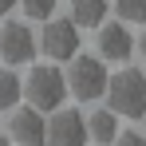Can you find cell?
<instances>
[{
    "instance_id": "1",
    "label": "cell",
    "mask_w": 146,
    "mask_h": 146,
    "mask_svg": "<svg viewBox=\"0 0 146 146\" xmlns=\"http://www.w3.org/2000/svg\"><path fill=\"white\" fill-rule=\"evenodd\" d=\"M107 107L119 115V119H142L146 111V75L134 67H122V71L107 75Z\"/></svg>"
},
{
    "instance_id": "2",
    "label": "cell",
    "mask_w": 146,
    "mask_h": 146,
    "mask_svg": "<svg viewBox=\"0 0 146 146\" xmlns=\"http://www.w3.org/2000/svg\"><path fill=\"white\" fill-rule=\"evenodd\" d=\"M20 83H24L28 107H36L40 115H51V111L63 107V99H67V83H63V71H59L55 63H36Z\"/></svg>"
},
{
    "instance_id": "3",
    "label": "cell",
    "mask_w": 146,
    "mask_h": 146,
    "mask_svg": "<svg viewBox=\"0 0 146 146\" xmlns=\"http://www.w3.org/2000/svg\"><path fill=\"white\" fill-rule=\"evenodd\" d=\"M63 83H67V95H75L79 103H95L107 91V63L99 55H79L75 51L71 59H67Z\"/></svg>"
},
{
    "instance_id": "4",
    "label": "cell",
    "mask_w": 146,
    "mask_h": 146,
    "mask_svg": "<svg viewBox=\"0 0 146 146\" xmlns=\"http://www.w3.org/2000/svg\"><path fill=\"white\" fill-rule=\"evenodd\" d=\"M87 119L79 111L55 107L51 122H44V146H87Z\"/></svg>"
},
{
    "instance_id": "5",
    "label": "cell",
    "mask_w": 146,
    "mask_h": 146,
    "mask_svg": "<svg viewBox=\"0 0 146 146\" xmlns=\"http://www.w3.org/2000/svg\"><path fill=\"white\" fill-rule=\"evenodd\" d=\"M0 59L8 67L36 59V36H32L28 24H20V20H4L0 24Z\"/></svg>"
},
{
    "instance_id": "6",
    "label": "cell",
    "mask_w": 146,
    "mask_h": 146,
    "mask_svg": "<svg viewBox=\"0 0 146 146\" xmlns=\"http://www.w3.org/2000/svg\"><path fill=\"white\" fill-rule=\"evenodd\" d=\"M36 48L44 51L48 59H71L75 51H79V28L71 24V20H51L44 24V32H40V44Z\"/></svg>"
},
{
    "instance_id": "7",
    "label": "cell",
    "mask_w": 146,
    "mask_h": 146,
    "mask_svg": "<svg viewBox=\"0 0 146 146\" xmlns=\"http://www.w3.org/2000/svg\"><path fill=\"white\" fill-rule=\"evenodd\" d=\"M8 138L20 146H44V115L36 107H12L8 111Z\"/></svg>"
},
{
    "instance_id": "8",
    "label": "cell",
    "mask_w": 146,
    "mask_h": 146,
    "mask_svg": "<svg viewBox=\"0 0 146 146\" xmlns=\"http://www.w3.org/2000/svg\"><path fill=\"white\" fill-rule=\"evenodd\" d=\"M134 55V36L126 32V24H99V59L103 63H126Z\"/></svg>"
},
{
    "instance_id": "9",
    "label": "cell",
    "mask_w": 146,
    "mask_h": 146,
    "mask_svg": "<svg viewBox=\"0 0 146 146\" xmlns=\"http://www.w3.org/2000/svg\"><path fill=\"white\" fill-rule=\"evenodd\" d=\"M83 119H87V138H95L99 146H111V138L119 134V115H115L111 107H107V111L99 107V111L83 115Z\"/></svg>"
},
{
    "instance_id": "10",
    "label": "cell",
    "mask_w": 146,
    "mask_h": 146,
    "mask_svg": "<svg viewBox=\"0 0 146 146\" xmlns=\"http://www.w3.org/2000/svg\"><path fill=\"white\" fill-rule=\"evenodd\" d=\"M107 16V0H71V20L75 28H99Z\"/></svg>"
},
{
    "instance_id": "11",
    "label": "cell",
    "mask_w": 146,
    "mask_h": 146,
    "mask_svg": "<svg viewBox=\"0 0 146 146\" xmlns=\"http://www.w3.org/2000/svg\"><path fill=\"white\" fill-rule=\"evenodd\" d=\"M16 103H24V83L12 67H0V111H12Z\"/></svg>"
},
{
    "instance_id": "12",
    "label": "cell",
    "mask_w": 146,
    "mask_h": 146,
    "mask_svg": "<svg viewBox=\"0 0 146 146\" xmlns=\"http://www.w3.org/2000/svg\"><path fill=\"white\" fill-rule=\"evenodd\" d=\"M122 24H146V0H115Z\"/></svg>"
},
{
    "instance_id": "13",
    "label": "cell",
    "mask_w": 146,
    "mask_h": 146,
    "mask_svg": "<svg viewBox=\"0 0 146 146\" xmlns=\"http://www.w3.org/2000/svg\"><path fill=\"white\" fill-rule=\"evenodd\" d=\"M20 8H24L28 20H48V16H55V4L59 0H16Z\"/></svg>"
},
{
    "instance_id": "14",
    "label": "cell",
    "mask_w": 146,
    "mask_h": 146,
    "mask_svg": "<svg viewBox=\"0 0 146 146\" xmlns=\"http://www.w3.org/2000/svg\"><path fill=\"white\" fill-rule=\"evenodd\" d=\"M111 146H146V134H134V130H119Z\"/></svg>"
},
{
    "instance_id": "15",
    "label": "cell",
    "mask_w": 146,
    "mask_h": 146,
    "mask_svg": "<svg viewBox=\"0 0 146 146\" xmlns=\"http://www.w3.org/2000/svg\"><path fill=\"white\" fill-rule=\"evenodd\" d=\"M12 8H16V0H0V16H8Z\"/></svg>"
},
{
    "instance_id": "16",
    "label": "cell",
    "mask_w": 146,
    "mask_h": 146,
    "mask_svg": "<svg viewBox=\"0 0 146 146\" xmlns=\"http://www.w3.org/2000/svg\"><path fill=\"white\" fill-rule=\"evenodd\" d=\"M138 51H142V59H146V32L138 36Z\"/></svg>"
},
{
    "instance_id": "17",
    "label": "cell",
    "mask_w": 146,
    "mask_h": 146,
    "mask_svg": "<svg viewBox=\"0 0 146 146\" xmlns=\"http://www.w3.org/2000/svg\"><path fill=\"white\" fill-rule=\"evenodd\" d=\"M0 146H12V138H8V134H0Z\"/></svg>"
},
{
    "instance_id": "18",
    "label": "cell",
    "mask_w": 146,
    "mask_h": 146,
    "mask_svg": "<svg viewBox=\"0 0 146 146\" xmlns=\"http://www.w3.org/2000/svg\"><path fill=\"white\" fill-rule=\"evenodd\" d=\"M142 122H146V111H142ZM142 134H146V130H142Z\"/></svg>"
}]
</instances>
